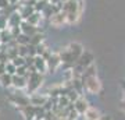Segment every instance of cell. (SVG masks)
<instances>
[{"label":"cell","mask_w":125,"mask_h":120,"mask_svg":"<svg viewBox=\"0 0 125 120\" xmlns=\"http://www.w3.org/2000/svg\"><path fill=\"white\" fill-rule=\"evenodd\" d=\"M82 10H83V0H67L62 3L61 7V11H64L67 17L68 25H74L79 21Z\"/></svg>","instance_id":"obj_1"},{"label":"cell","mask_w":125,"mask_h":120,"mask_svg":"<svg viewBox=\"0 0 125 120\" xmlns=\"http://www.w3.org/2000/svg\"><path fill=\"white\" fill-rule=\"evenodd\" d=\"M83 88L90 95H97L102 92V81L99 80L97 76H90V77H82Z\"/></svg>","instance_id":"obj_2"},{"label":"cell","mask_w":125,"mask_h":120,"mask_svg":"<svg viewBox=\"0 0 125 120\" xmlns=\"http://www.w3.org/2000/svg\"><path fill=\"white\" fill-rule=\"evenodd\" d=\"M27 80H28L27 89L31 93H35V92H38V89L42 87L43 81H45V77H43L42 73L33 71V73H29V74L27 76Z\"/></svg>","instance_id":"obj_3"},{"label":"cell","mask_w":125,"mask_h":120,"mask_svg":"<svg viewBox=\"0 0 125 120\" xmlns=\"http://www.w3.org/2000/svg\"><path fill=\"white\" fill-rule=\"evenodd\" d=\"M46 63H47V73H56L61 66V57L57 52H54L50 53V56L46 59Z\"/></svg>","instance_id":"obj_4"},{"label":"cell","mask_w":125,"mask_h":120,"mask_svg":"<svg viewBox=\"0 0 125 120\" xmlns=\"http://www.w3.org/2000/svg\"><path fill=\"white\" fill-rule=\"evenodd\" d=\"M49 22H50L52 27L60 28V27H62V25L67 24V17H65L64 11H57V13H54L53 15L49 18Z\"/></svg>","instance_id":"obj_5"},{"label":"cell","mask_w":125,"mask_h":120,"mask_svg":"<svg viewBox=\"0 0 125 120\" xmlns=\"http://www.w3.org/2000/svg\"><path fill=\"white\" fill-rule=\"evenodd\" d=\"M89 101L83 96V95H79V98L76 99L75 102H74V109H75L78 113H79V116L85 115V112L88 110V107H89Z\"/></svg>","instance_id":"obj_6"},{"label":"cell","mask_w":125,"mask_h":120,"mask_svg":"<svg viewBox=\"0 0 125 120\" xmlns=\"http://www.w3.org/2000/svg\"><path fill=\"white\" fill-rule=\"evenodd\" d=\"M47 101H49V95L47 93H42L40 95V93L35 92L29 95V103L33 105V106H43Z\"/></svg>","instance_id":"obj_7"},{"label":"cell","mask_w":125,"mask_h":120,"mask_svg":"<svg viewBox=\"0 0 125 120\" xmlns=\"http://www.w3.org/2000/svg\"><path fill=\"white\" fill-rule=\"evenodd\" d=\"M93 54L90 53L89 50H83V53L81 54V57L78 59V62L75 63V64H78V66H81L82 68H86L88 66H90V64H93Z\"/></svg>","instance_id":"obj_8"},{"label":"cell","mask_w":125,"mask_h":120,"mask_svg":"<svg viewBox=\"0 0 125 120\" xmlns=\"http://www.w3.org/2000/svg\"><path fill=\"white\" fill-rule=\"evenodd\" d=\"M22 21H24V18L21 17V14H20V11H18V10L13 11V13H11L9 17H7V25H9L10 29H11V28L20 27Z\"/></svg>","instance_id":"obj_9"},{"label":"cell","mask_w":125,"mask_h":120,"mask_svg":"<svg viewBox=\"0 0 125 120\" xmlns=\"http://www.w3.org/2000/svg\"><path fill=\"white\" fill-rule=\"evenodd\" d=\"M33 67L38 73H42L45 74L47 73V63H46V59L42 57V56H35L33 57Z\"/></svg>","instance_id":"obj_10"},{"label":"cell","mask_w":125,"mask_h":120,"mask_svg":"<svg viewBox=\"0 0 125 120\" xmlns=\"http://www.w3.org/2000/svg\"><path fill=\"white\" fill-rule=\"evenodd\" d=\"M10 99H11V102H13L14 105H18L20 107L29 105V96L24 95V93H13Z\"/></svg>","instance_id":"obj_11"},{"label":"cell","mask_w":125,"mask_h":120,"mask_svg":"<svg viewBox=\"0 0 125 120\" xmlns=\"http://www.w3.org/2000/svg\"><path fill=\"white\" fill-rule=\"evenodd\" d=\"M67 48H68V50L72 53V56L76 59V62H78V59L81 57V54L83 53V50H85V48H83L82 43H79V42H71Z\"/></svg>","instance_id":"obj_12"},{"label":"cell","mask_w":125,"mask_h":120,"mask_svg":"<svg viewBox=\"0 0 125 120\" xmlns=\"http://www.w3.org/2000/svg\"><path fill=\"white\" fill-rule=\"evenodd\" d=\"M20 28H21V32H22V34H25V35H28V36L35 35L36 32H39V31H40L39 27H35V25H32V24L27 22L25 20H24V21L21 22Z\"/></svg>","instance_id":"obj_13"},{"label":"cell","mask_w":125,"mask_h":120,"mask_svg":"<svg viewBox=\"0 0 125 120\" xmlns=\"http://www.w3.org/2000/svg\"><path fill=\"white\" fill-rule=\"evenodd\" d=\"M27 84H28V80L27 77H22V76H17V74H14L13 76V85L15 89H25L27 88Z\"/></svg>","instance_id":"obj_14"},{"label":"cell","mask_w":125,"mask_h":120,"mask_svg":"<svg viewBox=\"0 0 125 120\" xmlns=\"http://www.w3.org/2000/svg\"><path fill=\"white\" fill-rule=\"evenodd\" d=\"M35 110H36V106L33 105H27V106H22L20 107V112L22 113V116L25 117V120H33L35 119Z\"/></svg>","instance_id":"obj_15"},{"label":"cell","mask_w":125,"mask_h":120,"mask_svg":"<svg viewBox=\"0 0 125 120\" xmlns=\"http://www.w3.org/2000/svg\"><path fill=\"white\" fill-rule=\"evenodd\" d=\"M85 119H89V120H100L102 119V113L99 109H96L94 106H89L88 110L85 112Z\"/></svg>","instance_id":"obj_16"},{"label":"cell","mask_w":125,"mask_h":120,"mask_svg":"<svg viewBox=\"0 0 125 120\" xmlns=\"http://www.w3.org/2000/svg\"><path fill=\"white\" fill-rule=\"evenodd\" d=\"M13 34H11V31H10V28H7V29H3V31H0V43L1 45H7L13 40Z\"/></svg>","instance_id":"obj_17"},{"label":"cell","mask_w":125,"mask_h":120,"mask_svg":"<svg viewBox=\"0 0 125 120\" xmlns=\"http://www.w3.org/2000/svg\"><path fill=\"white\" fill-rule=\"evenodd\" d=\"M42 18H43V15H42V13H38V11H33V13L29 15V17L25 20L27 22H29V24H32V25H35V27H38V25H40V21H42Z\"/></svg>","instance_id":"obj_18"},{"label":"cell","mask_w":125,"mask_h":120,"mask_svg":"<svg viewBox=\"0 0 125 120\" xmlns=\"http://www.w3.org/2000/svg\"><path fill=\"white\" fill-rule=\"evenodd\" d=\"M0 85L4 87V88L11 87V85H13V76H10L7 73H3V74L0 76Z\"/></svg>","instance_id":"obj_19"},{"label":"cell","mask_w":125,"mask_h":120,"mask_svg":"<svg viewBox=\"0 0 125 120\" xmlns=\"http://www.w3.org/2000/svg\"><path fill=\"white\" fill-rule=\"evenodd\" d=\"M31 39H29V43L31 45H33V46H38V45H40L42 42H45V36H43V34L42 32H36L35 35H32V36H29Z\"/></svg>","instance_id":"obj_20"},{"label":"cell","mask_w":125,"mask_h":120,"mask_svg":"<svg viewBox=\"0 0 125 120\" xmlns=\"http://www.w3.org/2000/svg\"><path fill=\"white\" fill-rule=\"evenodd\" d=\"M71 101L68 99L67 95H60L57 98V106L58 107H62V109H65V107H68L70 105H71Z\"/></svg>","instance_id":"obj_21"},{"label":"cell","mask_w":125,"mask_h":120,"mask_svg":"<svg viewBox=\"0 0 125 120\" xmlns=\"http://www.w3.org/2000/svg\"><path fill=\"white\" fill-rule=\"evenodd\" d=\"M50 1H47V0H36L35 4H33V9H35V11H38V13H43V10L47 7Z\"/></svg>","instance_id":"obj_22"},{"label":"cell","mask_w":125,"mask_h":120,"mask_svg":"<svg viewBox=\"0 0 125 120\" xmlns=\"http://www.w3.org/2000/svg\"><path fill=\"white\" fill-rule=\"evenodd\" d=\"M29 39H31L29 36L21 32V34L15 38V42H17V45H24V46H27V45H29Z\"/></svg>","instance_id":"obj_23"},{"label":"cell","mask_w":125,"mask_h":120,"mask_svg":"<svg viewBox=\"0 0 125 120\" xmlns=\"http://www.w3.org/2000/svg\"><path fill=\"white\" fill-rule=\"evenodd\" d=\"M6 73L10 74V76H14V74L17 73V67H15V64H14L11 60L6 63Z\"/></svg>","instance_id":"obj_24"},{"label":"cell","mask_w":125,"mask_h":120,"mask_svg":"<svg viewBox=\"0 0 125 120\" xmlns=\"http://www.w3.org/2000/svg\"><path fill=\"white\" fill-rule=\"evenodd\" d=\"M65 95H67L68 99H70V101H71V102L74 103V102L76 101V99L79 98L81 93H79V92H76L75 89H72V88H71V89H68V91H67V93H65Z\"/></svg>","instance_id":"obj_25"},{"label":"cell","mask_w":125,"mask_h":120,"mask_svg":"<svg viewBox=\"0 0 125 120\" xmlns=\"http://www.w3.org/2000/svg\"><path fill=\"white\" fill-rule=\"evenodd\" d=\"M11 62L15 64V67H20V66H27L25 64V57H22V56H17V57H14Z\"/></svg>","instance_id":"obj_26"},{"label":"cell","mask_w":125,"mask_h":120,"mask_svg":"<svg viewBox=\"0 0 125 120\" xmlns=\"http://www.w3.org/2000/svg\"><path fill=\"white\" fill-rule=\"evenodd\" d=\"M17 76H22V77H27L28 76V67L27 66H20L17 67Z\"/></svg>","instance_id":"obj_27"},{"label":"cell","mask_w":125,"mask_h":120,"mask_svg":"<svg viewBox=\"0 0 125 120\" xmlns=\"http://www.w3.org/2000/svg\"><path fill=\"white\" fill-rule=\"evenodd\" d=\"M7 28H9V25H7V17L0 14V31L7 29Z\"/></svg>","instance_id":"obj_28"},{"label":"cell","mask_w":125,"mask_h":120,"mask_svg":"<svg viewBox=\"0 0 125 120\" xmlns=\"http://www.w3.org/2000/svg\"><path fill=\"white\" fill-rule=\"evenodd\" d=\"M10 1L9 0H0V10H6V9H9L10 7Z\"/></svg>","instance_id":"obj_29"},{"label":"cell","mask_w":125,"mask_h":120,"mask_svg":"<svg viewBox=\"0 0 125 120\" xmlns=\"http://www.w3.org/2000/svg\"><path fill=\"white\" fill-rule=\"evenodd\" d=\"M10 1V4H13V6H15L18 3V1H20V0H9Z\"/></svg>","instance_id":"obj_30"},{"label":"cell","mask_w":125,"mask_h":120,"mask_svg":"<svg viewBox=\"0 0 125 120\" xmlns=\"http://www.w3.org/2000/svg\"><path fill=\"white\" fill-rule=\"evenodd\" d=\"M83 120H89V119H85V117H83Z\"/></svg>","instance_id":"obj_31"},{"label":"cell","mask_w":125,"mask_h":120,"mask_svg":"<svg viewBox=\"0 0 125 120\" xmlns=\"http://www.w3.org/2000/svg\"><path fill=\"white\" fill-rule=\"evenodd\" d=\"M124 107H125V102H124Z\"/></svg>","instance_id":"obj_32"},{"label":"cell","mask_w":125,"mask_h":120,"mask_svg":"<svg viewBox=\"0 0 125 120\" xmlns=\"http://www.w3.org/2000/svg\"><path fill=\"white\" fill-rule=\"evenodd\" d=\"M35 1H36V0H35Z\"/></svg>","instance_id":"obj_33"}]
</instances>
